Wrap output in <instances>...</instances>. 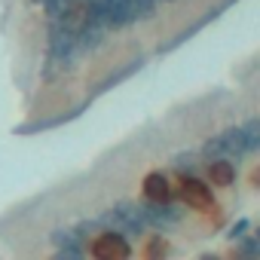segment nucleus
Masks as SVG:
<instances>
[{
    "instance_id": "nucleus-13",
    "label": "nucleus",
    "mask_w": 260,
    "mask_h": 260,
    "mask_svg": "<svg viewBox=\"0 0 260 260\" xmlns=\"http://www.w3.org/2000/svg\"><path fill=\"white\" fill-rule=\"evenodd\" d=\"M159 254H166V242H162V239L156 236V239H153V242L147 245V257H159Z\"/></svg>"
},
{
    "instance_id": "nucleus-12",
    "label": "nucleus",
    "mask_w": 260,
    "mask_h": 260,
    "mask_svg": "<svg viewBox=\"0 0 260 260\" xmlns=\"http://www.w3.org/2000/svg\"><path fill=\"white\" fill-rule=\"evenodd\" d=\"M245 233H248V220H239V223H233L226 230V239L230 242H239V239H245Z\"/></svg>"
},
{
    "instance_id": "nucleus-2",
    "label": "nucleus",
    "mask_w": 260,
    "mask_h": 260,
    "mask_svg": "<svg viewBox=\"0 0 260 260\" xmlns=\"http://www.w3.org/2000/svg\"><path fill=\"white\" fill-rule=\"evenodd\" d=\"M248 147H245V135H242V125L236 128H226V132H220L217 138H208L205 147H202V156L205 159H239L245 156Z\"/></svg>"
},
{
    "instance_id": "nucleus-5",
    "label": "nucleus",
    "mask_w": 260,
    "mask_h": 260,
    "mask_svg": "<svg viewBox=\"0 0 260 260\" xmlns=\"http://www.w3.org/2000/svg\"><path fill=\"white\" fill-rule=\"evenodd\" d=\"M181 199H184L190 208H196V211H208V208L214 205L211 187H208L205 181H199L196 175H184V178H181Z\"/></svg>"
},
{
    "instance_id": "nucleus-9",
    "label": "nucleus",
    "mask_w": 260,
    "mask_h": 260,
    "mask_svg": "<svg viewBox=\"0 0 260 260\" xmlns=\"http://www.w3.org/2000/svg\"><path fill=\"white\" fill-rule=\"evenodd\" d=\"M172 169L184 178V175H196V169H199V156L196 153H178L175 159H172Z\"/></svg>"
},
{
    "instance_id": "nucleus-10",
    "label": "nucleus",
    "mask_w": 260,
    "mask_h": 260,
    "mask_svg": "<svg viewBox=\"0 0 260 260\" xmlns=\"http://www.w3.org/2000/svg\"><path fill=\"white\" fill-rule=\"evenodd\" d=\"M242 135H245V147H248V153L260 150V119H248V122L242 125Z\"/></svg>"
},
{
    "instance_id": "nucleus-3",
    "label": "nucleus",
    "mask_w": 260,
    "mask_h": 260,
    "mask_svg": "<svg viewBox=\"0 0 260 260\" xmlns=\"http://www.w3.org/2000/svg\"><path fill=\"white\" fill-rule=\"evenodd\" d=\"M141 220H144V226H156V230H172V226H178L181 220H184V211L178 208V205H172L169 199H144L141 205Z\"/></svg>"
},
{
    "instance_id": "nucleus-8",
    "label": "nucleus",
    "mask_w": 260,
    "mask_h": 260,
    "mask_svg": "<svg viewBox=\"0 0 260 260\" xmlns=\"http://www.w3.org/2000/svg\"><path fill=\"white\" fill-rule=\"evenodd\" d=\"M141 187H144V199H172V187L162 172H150Z\"/></svg>"
},
{
    "instance_id": "nucleus-1",
    "label": "nucleus",
    "mask_w": 260,
    "mask_h": 260,
    "mask_svg": "<svg viewBox=\"0 0 260 260\" xmlns=\"http://www.w3.org/2000/svg\"><path fill=\"white\" fill-rule=\"evenodd\" d=\"M98 226L101 230H110V233H119L125 239H138L144 233V220H141V208L135 202H116L113 208L101 211L98 217Z\"/></svg>"
},
{
    "instance_id": "nucleus-7",
    "label": "nucleus",
    "mask_w": 260,
    "mask_h": 260,
    "mask_svg": "<svg viewBox=\"0 0 260 260\" xmlns=\"http://www.w3.org/2000/svg\"><path fill=\"white\" fill-rule=\"evenodd\" d=\"M208 181L211 187H230L236 181V166L230 159H208Z\"/></svg>"
},
{
    "instance_id": "nucleus-11",
    "label": "nucleus",
    "mask_w": 260,
    "mask_h": 260,
    "mask_svg": "<svg viewBox=\"0 0 260 260\" xmlns=\"http://www.w3.org/2000/svg\"><path fill=\"white\" fill-rule=\"evenodd\" d=\"M128 7H132L135 19H150L156 13V0H125Z\"/></svg>"
},
{
    "instance_id": "nucleus-4",
    "label": "nucleus",
    "mask_w": 260,
    "mask_h": 260,
    "mask_svg": "<svg viewBox=\"0 0 260 260\" xmlns=\"http://www.w3.org/2000/svg\"><path fill=\"white\" fill-rule=\"evenodd\" d=\"M89 251H92V257H98V260H125L128 254H132L128 239L119 236V233H110V230H101Z\"/></svg>"
},
{
    "instance_id": "nucleus-6",
    "label": "nucleus",
    "mask_w": 260,
    "mask_h": 260,
    "mask_svg": "<svg viewBox=\"0 0 260 260\" xmlns=\"http://www.w3.org/2000/svg\"><path fill=\"white\" fill-rule=\"evenodd\" d=\"M52 242L58 245V257H83V236L77 230H55Z\"/></svg>"
}]
</instances>
